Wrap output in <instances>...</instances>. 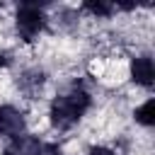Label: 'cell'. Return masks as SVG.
<instances>
[{
	"mask_svg": "<svg viewBox=\"0 0 155 155\" xmlns=\"http://www.w3.org/2000/svg\"><path fill=\"white\" fill-rule=\"evenodd\" d=\"M90 104H92L90 92H87L80 82H75L68 92L58 94V97L51 102V111H48L51 124H53L56 128L65 131V128L75 126V124L85 116V111L90 109Z\"/></svg>",
	"mask_w": 155,
	"mask_h": 155,
	"instance_id": "1",
	"label": "cell"
},
{
	"mask_svg": "<svg viewBox=\"0 0 155 155\" xmlns=\"http://www.w3.org/2000/svg\"><path fill=\"white\" fill-rule=\"evenodd\" d=\"M44 5H36V2H22L19 10H17V34L31 44L46 27V17L41 12Z\"/></svg>",
	"mask_w": 155,
	"mask_h": 155,
	"instance_id": "2",
	"label": "cell"
},
{
	"mask_svg": "<svg viewBox=\"0 0 155 155\" xmlns=\"http://www.w3.org/2000/svg\"><path fill=\"white\" fill-rule=\"evenodd\" d=\"M2 155H61V148L56 143H46L39 140L34 136H22L17 140H10V145H5Z\"/></svg>",
	"mask_w": 155,
	"mask_h": 155,
	"instance_id": "3",
	"label": "cell"
},
{
	"mask_svg": "<svg viewBox=\"0 0 155 155\" xmlns=\"http://www.w3.org/2000/svg\"><path fill=\"white\" fill-rule=\"evenodd\" d=\"M24 131H27L24 114L12 104H0V136L17 140L24 136Z\"/></svg>",
	"mask_w": 155,
	"mask_h": 155,
	"instance_id": "4",
	"label": "cell"
},
{
	"mask_svg": "<svg viewBox=\"0 0 155 155\" xmlns=\"http://www.w3.org/2000/svg\"><path fill=\"white\" fill-rule=\"evenodd\" d=\"M131 80L136 85L145 87V90L153 87V82H155V68H153V58L150 56L133 58V63H131Z\"/></svg>",
	"mask_w": 155,
	"mask_h": 155,
	"instance_id": "5",
	"label": "cell"
},
{
	"mask_svg": "<svg viewBox=\"0 0 155 155\" xmlns=\"http://www.w3.org/2000/svg\"><path fill=\"white\" fill-rule=\"evenodd\" d=\"M153 109H155V102H153V99H148L145 104H140V107L136 109V114H133V116H136V121H138L140 126H148V128H150V126L155 124Z\"/></svg>",
	"mask_w": 155,
	"mask_h": 155,
	"instance_id": "6",
	"label": "cell"
},
{
	"mask_svg": "<svg viewBox=\"0 0 155 155\" xmlns=\"http://www.w3.org/2000/svg\"><path fill=\"white\" fill-rule=\"evenodd\" d=\"M82 10H87V12H92V15H97V17H111L114 15V2H82Z\"/></svg>",
	"mask_w": 155,
	"mask_h": 155,
	"instance_id": "7",
	"label": "cell"
},
{
	"mask_svg": "<svg viewBox=\"0 0 155 155\" xmlns=\"http://www.w3.org/2000/svg\"><path fill=\"white\" fill-rule=\"evenodd\" d=\"M87 155H116V153L109 150V148H104V145H92V148L87 150Z\"/></svg>",
	"mask_w": 155,
	"mask_h": 155,
	"instance_id": "8",
	"label": "cell"
},
{
	"mask_svg": "<svg viewBox=\"0 0 155 155\" xmlns=\"http://www.w3.org/2000/svg\"><path fill=\"white\" fill-rule=\"evenodd\" d=\"M2 63H5V58H2V56H0V65H2Z\"/></svg>",
	"mask_w": 155,
	"mask_h": 155,
	"instance_id": "9",
	"label": "cell"
}]
</instances>
